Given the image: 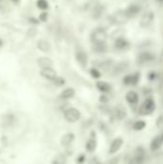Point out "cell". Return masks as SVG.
<instances>
[{
    "label": "cell",
    "mask_w": 163,
    "mask_h": 164,
    "mask_svg": "<svg viewBox=\"0 0 163 164\" xmlns=\"http://www.w3.org/2000/svg\"><path fill=\"white\" fill-rule=\"evenodd\" d=\"M75 140V134L73 133H67L61 138V145L63 147H69Z\"/></svg>",
    "instance_id": "obj_18"
},
{
    "label": "cell",
    "mask_w": 163,
    "mask_h": 164,
    "mask_svg": "<svg viewBox=\"0 0 163 164\" xmlns=\"http://www.w3.org/2000/svg\"><path fill=\"white\" fill-rule=\"evenodd\" d=\"M40 75L49 81H54L55 78L57 77V72L52 67H46V68H41Z\"/></svg>",
    "instance_id": "obj_13"
},
{
    "label": "cell",
    "mask_w": 163,
    "mask_h": 164,
    "mask_svg": "<svg viewBox=\"0 0 163 164\" xmlns=\"http://www.w3.org/2000/svg\"><path fill=\"white\" fill-rule=\"evenodd\" d=\"M146 126H147V123H146L144 120H137L133 123L132 128L134 131H142V129L146 128Z\"/></svg>",
    "instance_id": "obj_25"
},
{
    "label": "cell",
    "mask_w": 163,
    "mask_h": 164,
    "mask_svg": "<svg viewBox=\"0 0 163 164\" xmlns=\"http://www.w3.org/2000/svg\"><path fill=\"white\" fill-rule=\"evenodd\" d=\"M13 1H14V2H15V3H18V2L19 1V0H13Z\"/></svg>",
    "instance_id": "obj_33"
},
{
    "label": "cell",
    "mask_w": 163,
    "mask_h": 164,
    "mask_svg": "<svg viewBox=\"0 0 163 164\" xmlns=\"http://www.w3.org/2000/svg\"><path fill=\"white\" fill-rule=\"evenodd\" d=\"M162 146H163V133L157 135L156 137L153 138L151 141V144H150V149L153 152H154V151L159 150Z\"/></svg>",
    "instance_id": "obj_12"
},
{
    "label": "cell",
    "mask_w": 163,
    "mask_h": 164,
    "mask_svg": "<svg viewBox=\"0 0 163 164\" xmlns=\"http://www.w3.org/2000/svg\"><path fill=\"white\" fill-rule=\"evenodd\" d=\"M156 110V102L153 98H147L140 107L139 112L141 115H151Z\"/></svg>",
    "instance_id": "obj_2"
},
{
    "label": "cell",
    "mask_w": 163,
    "mask_h": 164,
    "mask_svg": "<svg viewBox=\"0 0 163 164\" xmlns=\"http://www.w3.org/2000/svg\"><path fill=\"white\" fill-rule=\"evenodd\" d=\"M64 119L69 123H75L81 118V112L76 108H68L63 112Z\"/></svg>",
    "instance_id": "obj_3"
},
{
    "label": "cell",
    "mask_w": 163,
    "mask_h": 164,
    "mask_svg": "<svg viewBox=\"0 0 163 164\" xmlns=\"http://www.w3.org/2000/svg\"><path fill=\"white\" fill-rule=\"evenodd\" d=\"M47 18H48V14H47L46 12H43V13L40 14V15H39V20H40V21L45 22V21L47 20Z\"/></svg>",
    "instance_id": "obj_30"
},
{
    "label": "cell",
    "mask_w": 163,
    "mask_h": 164,
    "mask_svg": "<svg viewBox=\"0 0 163 164\" xmlns=\"http://www.w3.org/2000/svg\"><path fill=\"white\" fill-rule=\"evenodd\" d=\"M108 39V34L105 28L103 27H97L94 29L90 34V40L92 44L94 43H101V42H106Z\"/></svg>",
    "instance_id": "obj_1"
},
{
    "label": "cell",
    "mask_w": 163,
    "mask_h": 164,
    "mask_svg": "<svg viewBox=\"0 0 163 164\" xmlns=\"http://www.w3.org/2000/svg\"><path fill=\"white\" fill-rule=\"evenodd\" d=\"M128 39H126L125 38L123 37H120V38H117L114 41V48L116 50H119V51H122V50H125L128 47Z\"/></svg>",
    "instance_id": "obj_17"
},
{
    "label": "cell",
    "mask_w": 163,
    "mask_h": 164,
    "mask_svg": "<svg viewBox=\"0 0 163 164\" xmlns=\"http://www.w3.org/2000/svg\"><path fill=\"white\" fill-rule=\"evenodd\" d=\"M141 78V74L139 72H134L132 74H128L123 78V84L125 85H128V86H133L136 85L139 83Z\"/></svg>",
    "instance_id": "obj_5"
},
{
    "label": "cell",
    "mask_w": 163,
    "mask_h": 164,
    "mask_svg": "<svg viewBox=\"0 0 163 164\" xmlns=\"http://www.w3.org/2000/svg\"><path fill=\"white\" fill-rule=\"evenodd\" d=\"M75 59H76V62L79 64L80 66H82L83 68L87 67L88 63V57L87 52H84V50H78L75 53Z\"/></svg>",
    "instance_id": "obj_8"
},
{
    "label": "cell",
    "mask_w": 163,
    "mask_h": 164,
    "mask_svg": "<svg viewBox=\"0 0 163 164\" xmlns=\"http://www.w3.org/2000/svg\"><path fill=\"white\" fill-rule=\"evenodd\" d=\"M93 51L98 54L106 53L108 51V46L106 42H101V43H94L93 44Z\"/></svg>",
    "instance_id": "obj_23"
},
{
    "label": "cell",
    "mask_w": 163,
    "mask_h": 164,
    "mask_svg": "<svg viewBox=\"0 0 163 164\" xmlns=\"http://www.w3.org/2000/svg\"><path fill=\"white\" fill-rule=\"evenodd\" d=\"M153 20H154V14L152 11H148L141 15L139 25L142 28H147L153 22Z\"/></svg>",
    "instance_id": "obj_6"
},
{
    "label": "cell",
    "mask_w": 163,
    "mask_h": 164,
    "mask_svg": "<svg viewBox=\"0 0 163 164\" xmlns=\"http://www.w3.org/2000/svg\"><path fill=\"white\" fill-rule=\"evenodd\" d=\"M96 88L102 93H108L111 91V89H112V86H111V84L109 83L105 82V81H101V80L97 81Z\"/></svg>",
    "instance_id": "obj_16"
},
{
    "label": "cell",
    "mask_w": 163,
    "mask_h": 164,
    "mask_svg": "<svg viewBox=\"0 0 163 164\" xmlns=\"http://www.w3.org/2000/svg\"><path fill=\"white\" fill-rule=\"evenodd\" d=\"M63 162H65V159L62 158L61 155H59V157H57V158L52 161V163H58V164H62V163H63Z\"/></svg>",
    "instance_id": "obj_31"
},
{
    "label": "cell",
    "mask_w": 163,
    "mask_h": 164,
    "mask_svg": "<svg viewBox=\"0 0 163 164\" xmlns=\"http://www.w3.org/2000/svg\"><path fill=\"white\" fill-rule=\"evenodd\" d=\"M1 43H2V42H1V40H0V45H1Z\"/></svg>",
    "instance_id": "obj_35"
},
{
    "label": "cell",
    "mask_w": 163,
    "mask_h": 164,
    "mask_svg": "<svg viewBox=\"0 0 163 164\" xmlns=\"http://www.w3.org/2000/svg\"><path fill=\"white\" fill-rule=\"evenodd\" d=\"M99 101H100V103H102V104H107V103H108V97L107 96V95H101L100 96V98H99Z\"/></svg>",
    "instance_id": "obj_29"
},
{
    "label": "cell",
    "mask_w": 163,
    "mask_h": 164,
    "mask_svg": "<svg viewBox=\"0 0 163 164\" xmlns=\"http://www.w3.org/2000/svg\"><path fill=\"white\" fill-rule=\"evenodd\" d=\"M124 144V139L122 137H116L111 141L109 148H108V154H116L120 149L122 148V146Z\"/></svg>",
    "instance_id": "obj_7"
},
{
    "label": "cell",
    "mask_w": 163,
    "mask_h": 164,
    "mask_svg": "<svg viewBox=\"0 0 163 164\" xmlns=\"http://www.w3.org/2000/svg\"><path fill=\"white\" fill-rule=\"evenodd\" d=\"M53 82H54V84H55L56 85H58V86H62V85H63L64 83H65V81H64L63 78L58 77V76L55 78V80H54Z\"/></svg>",
    "instance_id": "obj_28"
},
{
    "label": "cell",
    "mask_w": 163,
    "mask_h": 164,
    "mask_svg": "<svg viewBox=\"0 0 163 164\" xmlns=\"http://www.w3.org/2000/svg\"><path fill=\"white\" fill-rule=\"evenodd\" d=\"M89 73H90V76L93 78V79H96V80H99L101 78V72L99 69H97L96 67H92L89 69Z\"/></svg>",
    "instance_id": "obj_26"
},
{
    "label": "cell",
    "mask_w": 163,
    "mask_h": 164,
    "mask_svg": "<svg viewBox=\"0 0 163 164\" xmlns=\"http://www.w3.org/2000/svg\"><path fill=\"white\" fill-rule=\"evenodd\" d=\"M127 109L124 106L119 105L114 109V115L118 120H123L127 117Z\"/></svg>",
    "instance_id": "obj_20"
},
{
    "label": "cell",
    "mask_w": 163,
    "mask_h": 164,
    "mask_svg": "<svg viewBox=\"0 0 163 164\" xmlns=\"http://www.w3.org/2000/svg\"><path fill=\"white\" fill-rule=\"evenodd\" d=\"M154 59H156V55H154L153 53H152V52H150V51H143L137 55L136 63L140 65H143L146 64L153 63Z\"/></svg>",
    "instance_id": "obj_4"
},
{
    "label": "cell",
    "mask_w": 163,
    "mask_h": 164,
    "mask_svg": "<svg viewBox=\"0 0 163 164\" xmlns=\"http://www.w3.org/2000/svg\"><path fill=\"white\" fill-rule=\"evenodd\" d=\"M75 96V89L72 88H67L59 93V98L63 100H69Z\"/></svg>",
    "instance_id": "obj_21"
},
{
    "label": "cell",
    "mask_w": 163,
    "mask_h": 164,
    "mask_svg": "<svg viewBox=\"0 0 163 164\" xmlns=\"http://www.w3.org/2000/svg\"><path fill=\"white\" fill-rule=\"evenodd\" d=\"M128 68V62H119L116 64H114L112 68V74L113 75H119L125 72Z\"/></svg>",
    "instance_id": "obj_15"
},
{
    "label": "cell",
    "mask_w": 163,
    "mask_h": 164,
    "mask_svg": "<svg viewBox=\"0 0 163 164\" xmlns=\"http://www.w3.org/2000/svg\"><path fill=\"white\" fill-rule=\"evenodd\" d=\"M125 99L130 105H137L139 102V95L133 90H130L126 93Z\"/></svg>",
    "instance_id": "obj_14"
},
{
    "label": "cell",
    "mask_w": 163,
    "mask_h": 164,
    "mask_svg": "<svg viewBox=\"0 0 163 164\" xmlns=\"http://www.w3.org/2000/svg\"><path fill=\"white\" fill-rule=\"evenodd\" d=\"M38 64L40 68H46V67H52L53 60L47 57H41L38 59Z\"/></svg>",
    "instance_id": "obj_22"
},
{
    "label": "cell",
    "mask_w": 163,
    "mask_h": 164,
    "mask_svg": "<svg viewBox=\"0 0 163 164\" xmlns=\"http://www.w3.org/2000/svg\"><path fill=\"white\" fill-rule=\"evenodd\" d=\"M105 12V8L103 5H96L94 6L91 10V16L94 19H99L102 17L103 14Z\"/></svg>",
    "instance_id": "obj_19"
},
{
    "label": "cell",
    "mask_w": 163,
    "mask_h": 164,
    "mask_svg": "<svg viewBox=\"0 0 163 164\" xmlns=\"http://www.w3.org/2000/svg\"><path fill=\"white\" fill-rule=\"evenodd\" d=\"M128 19H130V17L128 16V14H127V13H126L125 10H119V11H117L113 14V16H112L113 22L116 23V24H119V25L126 23Z\"/></svg>",
    "instance_id": "obj_9"
},
{
    "label": "cell",
    "mask_w": 163,
    "mask_h": 164,
    "mask_svg": "<svg viewBox=\"0 0 163 164\" xmlns=\"http://www.w3.org/2000/svg\"><path fill=\"white\" fill-rule=\"evenodd\" d=\"M157 1H159V2H161V3H162V2H163V0H157Z\"/></svg>",
    "instance_id": "obj_34"
},
{
    "label": "cell",
    "mask_w": 163,
    "mask_h": 164,
    "mask_svg": "<svg viewBox=\"0 0 163 164\" xmlns=\"http://www.w3.org/2000/svg\"><path fill=\"white\" fill-rule=\"evenodd\" d=\"M37 6L39 9H40V10L45 11L48 9L49 4H48L47 0H37Z\"/></svg>",
    "instance_id": "obj_27"
},
{
    "label": "cell",
    "mask_w": 163,
    "mask_h": 164,
    "mask_svg": "<svg viewBox=\"0 0 163 164\" xmlns=\"http://www.w3.org/2000/svg\"><path fill=\"white\" fill-rule=\"evenodd\" d=\"M84 160H85V155L84 154L79 155V158H77V162H79V163H83V162H84Z\"/></svg>",
    "instance_id": "obj_32"
},
{
    "label": "cell",
    "mask_w": 163,
    "mask_h": 164,
    "mask_svg": "<svg viewBox=\"0 0 163 164\" xmlns=\"http://www.w3.org/2000/svg\"><path fill=\"white\" fill-rule=\"evenodd\" d=\"M97 148V138L95 132H91V135L85 143V150L88 153H93Z\"/></svg>",
    "instance_id": "obj_10"
},
{
    "label": "cell",
    "mask_w": 163,
    "mask_h": 164,
    "mask_svg": "<svg viewBox=\"0 0 163 164\" xmlns=\"http://www.w3.org/2000/svg\"><path fill=\"white\" fill-rule=\"evenodd\" d=\"M38 48L41 51V52H44V53H48L51 50V45L50 43L45 40V39H39L38 41Z\"/></svg>",
    "instance_id": "obj_24"
},
{
    "label": "cell",
    "mask_w": 163,
    "mask_h": 164,
    "mask_svg": "<svg viewBox=\"0 0 163 164\" xmlns=\"http://www.w3.org/2000/svg\"><path fill=\"white\" fill-rule=\"evenodd\" d=\"M125 11L128 14V16L132 18V17H134L138 14L141 11V7L139 4H136V3H132V4H130L126 9Z\"/></svg>",
    "instance_id": "obj_11"
}]
</instances>
